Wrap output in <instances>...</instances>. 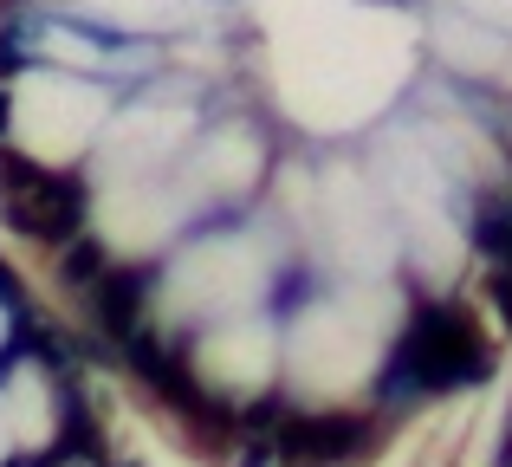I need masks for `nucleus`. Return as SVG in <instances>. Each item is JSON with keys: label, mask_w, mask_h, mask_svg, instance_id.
<instances>
[{"label": "nucleus", "mask_w": 512, "mask_h": 467, "mask_svg": "<svg viewBox=\"0 0 512 467\" xmlns=\"http://www.w3.org/2000/svg\"><path fill=\"white\" fill-rule=\"evenodd\" d=\"M396 383L415 390H454V383H480L487 377V344H480L474 318L454 312V305H422L402 331L396 351Z\"/></svg>", "instance_id": "f257e3e1"}, {"label": "nucleus", "mask_w": 512, "mask_h": 467, "mask_svg": "<svg viewBox=\"0 0 512 467\" xmlns=\"http://www.w3.org/2000/svg\"><path fill=\"white\" fill-rule=\"evenodd\" d=\"M474 240L487 247L493 266H512V202H500V195L474 202Z\"/></svg>", "instance_id": "7ed1b4c3"}, {"label": "nucleus", "mask_w": 512, "mask_h": 467, "mask_svg": "<svg viewBox=\"0 0 512 467\" xmlns=\"http://www.w3.org/2000/svg\"><path fill=\"white\" fill-rule=\"evenodd\" d=\"M487 292H493V305H500V318H506V325H512V266H493Z\"/></svg>", "instance_id": "20e7f679"}, {"label": "nucleus", "mask_w": 512, "mask_h": 467, "mask_svg": "<svg viewBox=\"0 0 512 467\" xmlns=\"http://www.w3.org/2000/svg\"><path fill=\"white\" fill-rule=\"evenodd\" d=\"M357 442H363V429L350 416H299V422H286V455L292 461H312V467L344 461Z\"/></svg>", "instance_id": "f03ea898"}, {"label": "nucleus", "mask_w": 512, "mask_h": 467, "mask_svg": "<svg viewBox=\"0 0 512 467\" xmlns=\"http://www.w3.org/2000/svg\"><path fill=\"white\" fill-rule=\"evenodd\" d=\"M500 467H512V422H506V442H500Z\"/></svg>", "instance_id": "39448f33"}]
</instances>
